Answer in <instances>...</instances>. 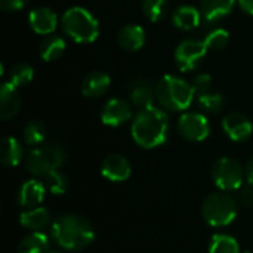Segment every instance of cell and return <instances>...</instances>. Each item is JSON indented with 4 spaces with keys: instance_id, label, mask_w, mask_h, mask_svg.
<instances>
[{
    "instance_id": "f1b7e54d",
    "label": "cell",
    "mask_w": 253,
    "mask_h": 253,
    "mask_svg": "<svg viewBox=\"0 0 253 253\" xmlns=\"http://www.w3.org/2000/svg\"><path fill=\"white\" fill-rule=\"evenodd\" d=\"M43 179H44L43 182H44L47 191L55 194V196H62L68 190V179H67V176L62 172H59V169L50 172Z\"/></svg>"
},
{
    "instance_id": "603a6c76",
    "label": "cell",
    "mask_w": 253,
    "mask_h": 253,
    "mask_svg": "<svg viewBox=\"0 0 253 253\" xmlns=\"http://www.w3.org/2000/svg\"><path fill=\"white\" fill-rule=\"evenodd\" d=\"M0 159L7 168H15L22 160V147L19 141L13 136H6L0 144Z\"/></svg>"
},
{
    "instance_id": "f546056e",
    "label": "cell",
    "mask_w": 253,
    "mask_h": 253,
    "mask_svg": "<svg viewBox=\"0 0 253 253\" xmlns=\"http://www.w3.org/2000/svg\"><path fill=\"white\" fill-rule=\"evenodd\" d=\"M168 9L166 0H142V12L148 21L157 22L163 19Z\"/></svg>"
},
{
    "instance_id": "3957f363",
    "label": "cell",
    "mask_w": 253,
    "mask_h": 253,
    "mask_svg": "<svg viewBox=\"0 0 253 253\" xmlns=\"http://www.w3.org/2000/svg\"><path fill=\"white\" fill-rule=\"evenodd\" d=\"M196 92L187 80L166 74L156 84V99L168 111H185L193 104Z\"/></svg>"
},
{
    "instance_id": "ac0fdd59",
    "label": "cell",
    "mask_w": 253,
    "mask_h": 253,
    "mask_svg": "<svg viewBox=\"0 0 253 253\" xmlns=\"http://www.w3.org/2000/svg\"><path fill=\"white\" fill-rule=\"evenodd\" d=\"M50 222V213L46 208L39 206L33 209H24L19 215V224L30 231H43Z\"/></svg>"
},
{
    "instance_id": "8d00e7d4",
    "label": "cell",
    "mask_w": 253,
    "mask_h": 253,
    "mask_svg": "<svg viewBox=\"0 0 253 253\" xmlns=\"http://www.w3.org/2000/svg\"><path fill=\"white\" fill-rule=\"evenodd\" d=\"M49 253H65V252H61V251H50Z\"/></svg>"
},
{
    "instance_id": "cb8c5ba5",
    "label": "cell",
    "mask_w": 253,
    "mask_h": 253,
    "mask_svg": "<svg viewBox=\"0 0 253 253\" xmlns=\"http://www.w3.org/2000/svg\"><path fill=\"white\" fill-rule=\"evenodd\" d=\"M49 245L50 239L43 231H31L21 240L18 253H49Z\"/></svg>"
},
{
    "instance_id": "74e56055",
    "label": "cell",
    "mask_w": 253,
    "mask_h": 253,
    "mask_svg": "<svg viewBox=\"0 0 253 253\" xmlns=\"http://www.w3.org/2000/svg\"><path fill=\"white\" fill-rule=\"evenodd\" d=\"M243 253H252V252H243Z\"/></svg>"
},
{
    "instance_id": "e0dca14e",
    "label": "cell",
    "mask_w": 253,
    "mask_h": 253,
    "mask_svg": "<svg viewBox=\"0 0 253 253\" xmlns=\"http://www.w3.org/2000/svg\"><path fill=\"white\" fill-rule=\"evenodd\" d=\"M111 79L104 71H90L82 82V93L86 98H99L110 87Z\"/></svg>"
},
{
    "instance_id": "52a82bcc",
    "label": "cell",
    "mask_w": 253,
    "mask_h": 253,
    "mask_svg": "<svg viewBox=\"0 0 253 253\" xmlns=\"http://www.w3.org/2000/svg\"><path fill=\"white\" fill-rule=\"evenodd\" d=\"M212 179L221 191H237L246 179L243 166L233 157H221L213 163Z\"/></svg>"
},
{
    "instance_id": "7a4b0ae2",
    "label": "cell",
    "mask_w": 253,
    "mask_h": 253,
    "mask_svg": "<svg viewBox=\"0 0 253 253\" xmlns=\"http://www.w3.org/2000/svg\"><path fill=\"white\" fill-rule=\"evenodd\" d=\"M50 237L65 251H82L93 242L95 231L86 218L76 213H65L52 222Z\"/></svg>"
},
{
    "instance_id": "d4e9b609",
    "label": "cell",
    "mask_w": 253,
    "mask_h": 253,
    "mask_svg": "<svg viewBox=\"0 0 253 253\" xmlns=\"http://www.w3.org/2000/svg\"><path fill=\"white\" fill-rule=\"evenodd\" d=\"M209 253H242L240 252V246L239 242L230 236V234H224V233H218L211 239L209 243Z\"/></svg>"
},
{
    "instance_id": "6da1fadb",
    "label": "cell",
    "mask_w": 253,
    "mask_h": 253,
    "mask_svg": "<svg viewBox=\"0 0 253 253\" xmlns=\"http://www.w3.org/2000/svg\"><path fill=\"white\" fill-rule=\"evenodd\" d=\"M130 133L136 145L145 150L160 147L166 142L169 133L168 114L154 105L139 110L132 120Z\"/></svg>"
},
{
    "instance_id": "7402d4cb",
    "label": "cell",
    "mask_w": 253,
    "mask_h": 253,
    "mask_svg": "<svg viewBox=\"0 0 253 253\" xmlns=\"http://www.w3.org/2000/svg\"><path fill=\"white\" fill-rule=\"evenodd\" d=\"M65 40L56 34H49L46 36L40 46H39V53L42 56V59L50 62V61H56L62 56V53L65 52Z\"/></svg>"
},
{
    "instance_id": "d6a6232c",
    "label": "cell",
    "mask_w": 253,
    "mask_h": 253,
    "mask_svg": "<svg viewBox=\"0 0 253 253\" xmlns=\"http://www.w3.org/2000/svg\"><path fill=\"white\" fill-rule=\"evenodd\" d=\"M28 0H0V9L4 12H15L22 9Z\"/></svg>"
},
{
    "instance_id": "9a60e30c",
    "label": "cell",
    "mask_w": 253,
    "mask_h": 253,
    "mask_svg": "<svg viewBox=\"0 0 253 253\" xmlns=\"http://www.w3.org/2000/svg\"><path fill=\"white\" fill-rule=\"evenodd\" d=\"M19 87L10 82H3L0 86V117L1 120H10L15 117L21 108Z\"/></svg>"
},
{
    "instance_id": "8fae6325",
    "label": "cell",
    "mask_w": 253,
    "mask_h": 253,
    "mask_svg": "<svg viewBox=\"0 0 253 253\" xmlns=\"http://www.w3.org/2000/svg\"><path fill=\"white\" fill-rule=\"evenodd\" d=\"M222 129L234 142H243L253 133L252 122L242 113H230L222 119Z\"/></svg>"
},
{
    "instance_id": "277c9868",
    "label": "cell",
    "mask_w": 253,
    "mask_h": 253,
    "mask_svg": "<svg viewBox=\"0 0 253 253\" xmlns=\"http://www.w3.org/2000/svg\"><path fill=\"white\" fill-rule=\"evenodd\" d=\"M62 31L77 43H92L99 36L98 19L84 7L73 6L61 16Z\"/></svg>"
},
{
    "instance_id": "30bf717a",
    "label": "cell",
    "mask_w": 253,
    "mask_h": 253,
    "mask_svg": "<svg viewBox=\"0 0 253 253\" xmlns=\"http://www.w3.org/2000/svg\"><path fill=\"white\" fill-rule=\"evenodd\" d=\"M132 116L133 113L130 104L120 98L108 99L101 110V122L105 126H111V127L127 123L132 119Z\"/></svg>"
},
{
    "instance_id": "484cf974",
    "label": "cell",
    "mask_w": 253,
    "mask_h": 253,
    "mask_svg": "<svg viewBox=\"0 0 253 253\" xmlns=\"http://www.w3.org/2000/svg\"><path fill=\"white\" fill-rule=\"evenodd\" d=\"M24 141L28 145H40L46 139V126L40 120H31L25 125L24 132H22Z\"/></svg>"
},
{
    "instance_id": "e575fe53",
    "label": "cell",
    "mask_w": 253,
    "mask_h": 253,
    "mask_svg": "<svg viewBox=\"0 0 253 253\" xmlns=\"http://www.w3.org/2000/svg\"><path fill=\"white\" fill-rule=\"evenodd\" d=\"M240 9L249 15H253V0H237Z\"/></svg>"
},
{
    "instance_id": "ba28073f",
    "label": "cell",
    "mask_w": 253,
    "mask_h": 253,
    "mask_svg": "<svg viewBox=\"0 0 253 253\" xmlns=\"http://www.w3.org/2000/svg\"><path fill=\"white\" fill-rule=\"evenodd\" d=\"M208 46L205 40L197 39H185L178 44L175 49V61L181 71H191L194 70L206 56Z\"/></svg>"
},
{
    "instance_id": "d6986e66",
    "label": "cell",
    "mask_w": 253,
    "mask_h": 253,
    "mask_svg": "<svg viewBox=\"0 0 253 253\" xmlns=\"http://www.w3.org/2000/svg\"><path fill=\"white\" fill-rule=\"evenodd\" d=\"M156 98V89L150 84L148 80L139 79L132 83L130 86V101L138 110H144L154 105Z\"/></svg>"
},
{
    "instance_id": "5bb4252c",
    "label": "cell",
    "mask_w": 253,
    "mask_h": 253,
    "mask_svg": "<svg viewBox=\"0 0 253 253\" xmlns=\"http://www.w3.org/2000/svg\"><path fill=\"white\" fill-rule=\"evenodd\" d=\"M28 24L31 30L42 36L53 34L58 27V16L50 7H36L28 15Z\"/></svg>"
},
{
    "instance_id": "7c38bea8",
    "label": "cell",
    "mask_w": 253,
    "mask_h": 253,
    "mask_svg": "<svg viewBox=\"0 0 253 253\" xmlns=\"http://www.w3.org/2000/svg\"><path fill=\"white\" fill-rule=\"evenodd\" d=\"M101 173L111 182H123L132 173L129 160L122 154H110L101 163Z\"/></svg>"
},
{
    "instance_id": "d590c367",
    "label": "cell",
    "mask_w": 253,
    "mask_h": 253,
    "mask_svg": "<svg viewBox=\"0 0 253 253\" xmlns=\"http://www.w3.org/2000/svg\"><path fill=\"white\" fill-rule=\"evenodd\" d=\"M245 175H246V181L249 184H253V157L248 162V165L245 168Z\"/></svg>"
},
{
    "instance_id": "1f68e13d",
    "label": "cell",
    "mask_w": 253,
    "mask_h": 253,
    "mask_svg": "<svg viewBox=\"0 0 253 253\" xmlns=\"http://www.w3.org/2000/svg\"><path fill=\"white\" fill-rule=\"evenodd\" d=\"M211 83H212V79H211L209 74H206V73L197 74V76L194 77L193 83H191V84H193V89H194V92H196V96L200 95V93H205V92L211 90Z\"/></svg>"
},
{
    "instance_id": "4fadbf2b",
    "label": "cell",
    "mask_w": 253,
    "mask_h": 253,
    "mask_svg": "<svg viewBox=\"0 0 253 253\" xmlns=\"http://www.w3.org/2000/svg\"><path fill=\"white\" fill-rule=\"evenodd\" d=\"M46 185L43 181L37 179V178H31L28 181H25L18 193V203L21 208L24 209H33V208H39L42 205V202L44 200V194H46Z\"/></svg>"
},
{
    "instance_id": "83f0119b",
    "label": "cell",
    "mask_w": 253,
    "mask_h": 253,
    "mask_svg": "<svg viewBox=\"0 0 253 253\" xmlns=\"http://www.w3.org/2000/svg\"><path fill=\"white\" fill-rule=\"evenodd\" d=\"M34 77V70L31 65L28 64H24V62H19L16 65H13L10 68V73H9V82L13 83L16 87H22V86H27Z\"/></svg>"
},
{
    "instance_id": "8992f818",
    "label": "cell",
    "mask_w": 253,
    "mask_h": 253,
    "mask_svg": "<svg viewBox=\"0 0 253 253\" xmlns=\"http://www.w3.org/2000/svg\"><path fill=\"white\" fill-rule=\"evenodd\" d=\"M65 162V151L56 144H46L33 148L25 160L28 172L34 178H44L53 170H58Z\"/></svg>"
},
{
    "instance_id": "5b68a950",
    "label": "cell",
    "mask_w": 253,
    "mask_h": 253,
    "mask_svg": "<svg viewBox=\"0 0 253 253\" xmlns=\"http://www.w3.org/2000/svg\"><path fill=\"white\" fill-rule=\"evenodd\" d=\"M203 219L213 228L230 225L237 216V202L227 191H218L208 196L202 205Z\"/></svg>"
},
{
    "instance_id": "9c48e42d",
    "label": "cell",
    "mask_w": 253,
    "mask_h": 253,
    "mask_svg": "<svg viewBox=\"0 0 253 253\" xmlns=\"http://www.w3.org/2000/svg\"><path fill=\"white\" fill-rule=\"evenodd\" d=\"M179 135L191 142H202L211 133V125L205 114L197 111H187L178 119Z\"/></svg>"
},
{
    "instance_id": "44dd1931",
    "label": "cell",
    "mask_w": 253,
    "mask_h": 253,
    "mask_svg": "<svg viewBox=\"0 0 253 253\" xmlns=\"http://www.w3.org/2000/svg\"><path fill=\"white\" fill-rule=\"evenodd\" d=\"M200 18H202V12L190 4H182L172 13L173 25L184 31L197 28L200 24Z\"/></svg>"
},
{
    "instance_id": "4316f807",
    "label": "cell",
    "mask_w": 253,
    "mask_h": 253,
    "mask_svg": "<svg viewBox=\"0 0 253 253\" xmlns=\"http://www.w3.org/2000/svg\"><path fill=\"white\" fill-rule=\"evenodd\" d=\"M197 102H199L200 108L208 113H219L224 108L225 99H224L222 93L208 90L205 93L197 95Z\"/></svg>"
},
{
    "instance_id": "4dcf8cb0",
    "label": "cell",
    "mask_w": 253,
    "mask_h": 253,
    "mask_svg": "<svg viewBox=\"0 0 253 253\" xmlns=\"http://www.w3.org/2000/svg\"><path fill=\"white\" fill-rule=\"evenodd\" d=\"M228 42H230V33L224 28H215L205 37V43L208 49L212 50H222L224 47H227Z\"/></svg>"
},
{
    "instance_id": "ffe728a7",
    "label": "cell",
    "mask_w": 253,
    "mask_h": 253,
    "mask_svg": "<svg viewBox=\"0 0 253 253\" xmlns=\"http://www.w3.org/2000/svg\"><path fill=\"white\" fill-rule=\"evenodd\" d=\"M234 6H236V0H202L200 12L206 21L213 22L230 15Z\"/></svg>"
},
{
    "instance_id": "2e32d148",
    "label": "cell",
    "mask_w": 253,
    "mask_h": 253,
    "mask_svg": "<svg viewBox=\"0 0 253 253\" xmlns=\"http://www.w3.org/2000/svg\"><path fill=\"white\" fill-rule=\"evenodd\" d=\"M119 44L127 52H136L145 44V30L136 24H127L117 34Z\"/></svg>"
},
{
    "instance_id": "836d02e7",
    "label": "cell",
    "mask_w": 253,
    "mask_h": 253,
    "mask_svg": "<svg viewBox=\"0 0 253 253\" xmlns=\"http://www.w3.org/2000/svg\"><path fill=\"white\" fill-rule=\"evenodd\" d=\"M239 200H240V203L243 206H253V184H249L248 187H242L240 188Z\"/></svg>"
}]
</instances>
